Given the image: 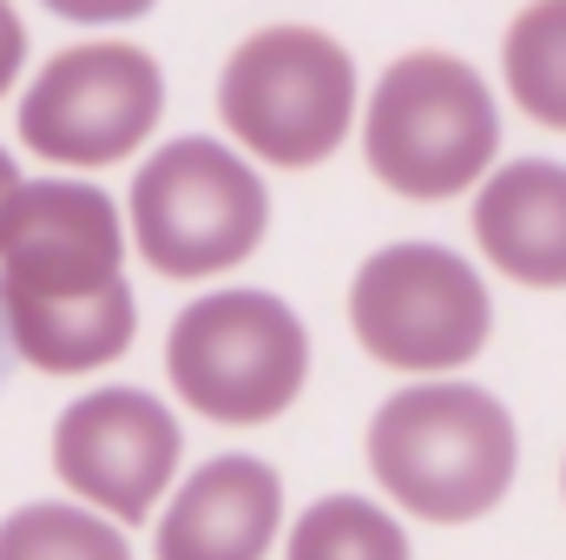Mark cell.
Listing matches in <instances>:
<instances>
[{
  "instance_id": "obj_7",
  "label": "cell",
  "mask_w": 566,
  "mask_h": 560,
  "mask_svg": "<svg viewBox=\"0 0 566 560\" xmlns=\"http://www.w3.org/2000/svg\"><path fill=\"white\" fill-rule=\"evenodd\" d=\"M349 323L376 363L441 376L481 356L494 330V303L468 258L441 245H389L349 283Z\"/></svg>"
},
{
  "instance_id": "obj_17",
  "label": "cell",
  "mask_w": 566,
  "mask_h": 560,
  "mask_svg": "<svg viewBox=\"0 0 566 560\" xmlns=\"http://www.w3.org/2000/svg\"><path fill=\"white\" fill-rule=\"evenodd\" d=\"M13 185H20V165H13V158H7V152H0V205H7V198H13Z\"/></svg>"
},
{
  "instance_id": "obj_10",
  "label": "cell",
  "mask_w": 566,
  "mask_h": 560,
  "mask_svg": "<svg viewBox=\"0 0 566 560\" xmlns=\"http://www.w3.org/2000/svg\"><path fill=\"white\" fill-rule=\"evenodd\" d=\"M283 481L258 455L205 462L158 521V560H264L277 541Z\"/></svg>"
},
{
  "instance_id": "obj_5",
  "label": "cell",
  "mask_w": 566,
  "mask_h": 560,
  "mask_svg": "<svg viewBox=\"0 0 566 560\" xmlns=\"http://www.w3.org/2000/svg\"><path fill=\"white\" fill-rule=\"evenodd\" d=\"M165 370L178 383V403L211 422H271L296 403L310 376V336L296 310L271 290H218L178 310Z\"/></svg>"
},
{
  "instance_id": "obj_13",
  "label": "cell",
  "mask_w": 566,
  "mask_h": 560,
  "mask_svg": "<svg viewBox=\"0 0 566 560\" xmlns=\"http://www.w3.org/2000/svg\"><path fill=\"white\" fill-rule=\"evenodd\" d=\"M290 560H409V541L389 508L363 495H323L290 528Z\"/></svg>"
},
{
  "instance_id": "obj_16",
  "label": "cell",
  "mask_w": 566,
  "mask_h": 560,
  "mask_svg": "<svg viewBox=\"0 0 566 560\" xmlns=\"http://www.w3.org/2000/svg\"><path fill=\"white\" fill-rule=\"evenodd\" d=\"M20 60H27V27H20L13 0H0V93L20 80Z\"/></svg>"
},
{
  "instance_id": "obj_8",
  "label": "cell",
  "mask_w": 566,
  "mask_h": 560,
  "mask_svg": "<svg viewBox=\"0 0 566 560\" xmlns=\"http://www.w3.org/2000/svg\"><path fill=\"white\" fill-rule=\"evenodd\" d=\"M165 113V73L145 46L86 40L40 66L20 100V139L53 165H113L151 139Z\"/></svg>"
},
{
  "instance_id": "obj_6",
  "label": "cell",
  "mask_w": 566,
  "mask_h": 560,
  "mask_svg": "<svg viewBox=\"0 0 566 560\" xmlns=\"http://www.w3.org/2000/svg\"><path fill=\"white\" fill-rule=\"evenodd\" d=\"M271 198L258 172L218 139L158 145L133 178V238L165 278H218L264 245Z\"/></svg>"
},
{
  "instance_id": "obj_18",
  "label": "cell",
  "mask_w": 566,
  "mask_h": 560,
  "mask_svg": "<svg viewBox=\"0 0 566 560\" xmlns=\"http://www.w3.org/2000/svg\"><path fill=\"white\" fill-rule=\"evenodd\" d=\"M7 363H13V343H7V317H0V383H7Z\"/></svg>"
},
{
  "instance_id": "obj_4",
  "label": "cell",
  "mask_w": 566,
  "mask_h": 560,
  "mask_svg": "<svg viewBox=\"0 0 566 560\" xmlns=\"http://www.w3.org/2000/svg\"><path fill=\"white\" fill-rule=\"evenodd\" d=\"M218 113L231 139L283 172L323 165L356 120V60L316 27H264L224 60Z\"/></svg>"
},
{
  "instance_id": "obj_2",
  "label": "cell",
  "mask_w": 566,
  "mask_h": 560,
  "mask_svg": "<svg viewBox=\"0 0 566 560\" xmlns=\"http://www.w3.org/2000/svg\"><path fill=\"white\" fill-rule=\"evenodd\" d=\"M514 416L474 383H416L369 422V468L422 521H481L514 488Z\"/></svg>"
},
{
  "instance_id": "obj_9",
  "label": "cell",
  "mask_w": 566,
  "mask_h": 560,
  "mask_svg": "<svg viewBox=\"0 0 566 560\" xmlns=\"http://www.w3.org/2000/svg\"><path fill=\"white\" fill-rule=\"evenodd\" d=\"M178 455H185L178 416L145 390H93L53 422L60 481L126 528L158 508L165 481L178 475Z\"/></svg>"
},
{
  "instance_id": "obj_14",
  "label": "cell",
  "mask_w": 566,
  "mask_h": 560,
  "mask_svg": "<svg viewBox=\"0 0 566 560\" xmlns=\"http://www.w3.org/2000/svg\"><path fill=\"white\" fill-rule=\"evenodd\" d=\"M0 560H133L126 535L86 508L33 501L0 521Z\"/></svg>"
},
{
  "instance_id": "obj_12",
  "label": "cell",
  "mask_w": 566,
  "mask_h": 560,
  "mask_svg": "<svg viewBox=\"0 0 566 560\" xmlns=\"http://www.w3.org/2000/svg\"><path fill=\"white\" fill-rule=\"evenodd\" d=\"M501 66H507V86H514L521 113L566 133V0H534L507 27Z\"/></svg>"
},
{
  "instance_id": "obj_1",
  "label": "cell",
  "mask_w": 566,
  "mask_h": 560,
  "mask_svg": "<svg viewBox=\"0 0 566 560\" xmlns=\"http://www.w3.org/2000/svg\"><path fill=\"white\" fill-rule=\"evenodd\" d=\"M0 317L20 363L80 376L139 336L126 283V225L99 185L20 178L0 205Z\"/></svg>"
},
{
  "instance_id": "obj_11",
  "label": "cell",
  "mask_w": 566,
  "mask_h": 560,
  "mask_svg": "<svg viewBox=\"0 0 566 560\" xmlns=\"http://www.w3.org/2000/svg\"><path fill=\"white\" fill-rule=\"evenodd\" d=\"M474 238L501 278L527 290H566V165H501L474 198Z\"/></svg>"
},
{
  "instance_id": "obj_3",
  "label": "cell",
  "mask_w": 566,
  "mask_h": 560,
  "mask_svg": "<svg viewBox=\"0 0 566 560\" xmlns=\"http://www.w3.org/2000/svg\"><path fill=\"white\" fill-rule=\"evenodd\" d=\"M369 172L402 198H454L468 191L501 145V113L481 73L454 53H409L382 73L369 120Z\"/></svg>"
},
{
  "instance_id": "obj_15",
  "label": "cell",
  "mask_w": 566,
  "mask_h": 560,
  "mask_svg": "<svg viewBox=\"0 0 566 560\" xmlns=\"http://www.w3.org/2000/svg\"><path fill=\"white\" fill-rule=\"evenodd\" d=\"M46 7L80 20V27H113V20H139L145 7H158V0H46Z\"/></svg>"
}]
</instances>
